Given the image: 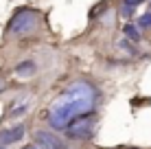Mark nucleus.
Returning a JSON list of instances; mask_svg holds the SVG:
<instances>
[{
	"mask_svg": "<svg viewBox=\"0 0 151 149\" xmlns=\"http://www.w3.org/2000/svg\"><path fill=\"white\" fill-rule=\"evenodd\" d=\"M96 101H99V92L92 83H88L83 79L72 81L70 86H66L55 96V101L50 103L48 112H46L50 130L64 132L72 121L88 116V114H94Z\"/></svg>",
	"mask_w": 151,
	"mask_h": 149,
	"instance_id": "f257e3e1",
	"label": "nucleus"
},
{
	"mask_svg": "<svg viewBox=\"0 0 151 149\" xmlns=\"http://www.w3.org/2000/svg\"><path fill=\"white\" fill-rule=\"evenodd\" d=\"M40 24V15L35 11H31V9H22V11H18L13 15V20L9 22V31H11L13 35H29L33 33L35 29H37Z\"/></svg>",
	"mask_w": 151,
	"mask_h": 149,
	"instance_id": "f03ea898",
	"label": "nucleus"
},
{
	"mask_svg": "<svg viewBox=\"0 0 151 149\" xmlns=\"http://www.w3.org/2000/svg\"><path fill=\"white\" fill-rule=\"evenodd\" d=\"M94 114H88V116H81V119L72 121L68 127H66V136L70 138H79V140H88L92 134H94Z\"/></svg>",
	"mask_w": 151,
	"mask_h": 149,
	"instance_id": "7ed1b4c3",
	"label": "nucleus"
},
{
	"mask_svg": "<svg viewBox=\"0 0 151 149\" xmlns=\"http://www.w3.org/2000/svg\"><path fill=\"white\" fill-rule=\"evenodd\" d=\"M33 140H35V147L40 149H64V140L48 130H37L33 134Z\"/></svg>",
	"mask_w": 151,
	"mask_h": 149,
	"instance_id": "20e7f679",
	"label": "nucleus"
},
{
	"mask_svg": "<svg viewBox=\"0 0 151 149\" xmlns=\"http://www.w3.org/2000/svg\"><path fill=\"white\" fill-rule=\"evenodd\" d=\"M24 125H13V127H7V130L0 132V147H7V145H13V143L22 140L24 138Z\"/></svg>",
	"mask_w": 151,
	"mask_h": 149,
	"instance_id": "39448f33",
	"label": "nucleus"
},
{
	"mask_svg": "<svg viewBox=\"0 0 151 149\" xmlns=\"http://www.w3.org/2000/svg\"><path fill=\"white\" fill-rule=\"evenodd\" d=\"M15 75H18V77L35 75V64H33V61H22V64H18V66H15Z\"/></svg>",
	"mask_w": 151,
	"mask_h": 149,
	"instance_id": "423d86ee",
	"label": "nucleus"
},
{
	"mask_svg": "<svg viewBox=\"0 0 151 149\" xmlns=\"http://www.w3.org/2000/svg\"><path fill=\"white\" fill-rule=\"evenodd\" d=\"M123 33L127 35L129 40H134V42H138V40H140V31H138L136 27H134V24H127V27L123 29Z\"/></svg>",
	"mask_w": 151,
	"mask_h": 149,
	"instance_id": "0eeeda50",
	"label": "nucleus"
},
{
	"mask_svg": "<svg viewBox=\"0 0 151 149\" xmlns=\"http://www.w3.org/2000/svg\"><path fill=\"white\" fill-rule=\"evenodd\" d=\"M138 27H142V29H151V13L140 15V18H138Z\"/></svg>",
	"mask_w": 151,
	"mask_h": 149,
	"instance_id": "6e6552de",
	"label": "nucleus"
},
{
	"mask_svg": "<svg viewBox=\"0 0 151 149\" xmlns=\"http://www.w3.org/2000/svg\"><path fill=\"white\" fill-rule=\"evenodd\" d=\"M140 2H142V0H123V7H127V9H134V7H138Z\"/></svg>",
	"mask_w": 151,
	"mask_h": 149,
	"instance_id": "1a4fd4ad",
	"label": "nucleus"
},
{
	"mask_svg": "<svg viewBox=\"0 0 151 149\" xmlns=\"http://www.w3.org/2000/svg\"><path fill=\"white\" fill-rule=\"evenodd\" d=\"M2 90H4V81L0 79V92H2Z\"/></svg>",
	"mask_w": 151,
	"mask_h": 149,
	"instance_id": "9d476101",
	"label": "nucleus"
},
{
	"mask_svg": "<svg viewBox=\"0 0 151 149\" xmlns=\"http://www.w3.org/2000/svg\"><path fill=\"white\" fill-rule=\"evenodd\" d=\"M24 149H37V147H33V145H29V147H24Z\"/></svg>",
	"mask_w": 151,
	"mask_h": 149,
	"instance_id": "9b49d317",
	"label": "nucleus"
},
{
	"mask_svg": "<svg viewBox=\"0 0 151 149\" xmlns=\"http://www.w3.org/2000/svg\"><path fill=\"white\" fill-rule=\"evenodd\" d=\"M0 149H7V147H0Z\"/></svg>",
	"mask_w": 151,
	"mask_h": 149,
	"instance_id": "f8f14e48",
	"label": "nucleus"
}]
</instances>
